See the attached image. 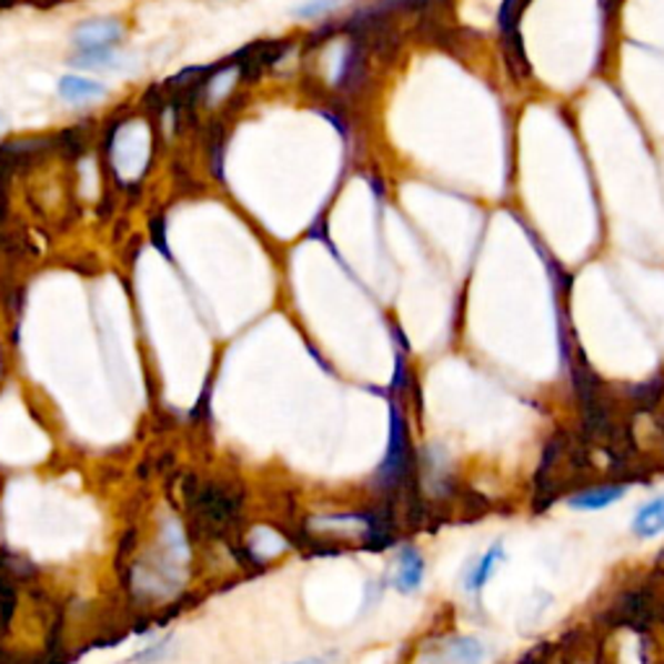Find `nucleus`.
Segmentation results:
<instances>
[{
    "instance_id": "nucleus-4",
    "label": "nucleus",
    "mask_w": 664,
    "mask_h": 664,
    "mask_svg": "<svg viewBox=\"0 0 664 664\" xmlns=\"http://www.w3.org/2000/svg\"><path fill=\"white\" fill-rule=\"evenodd\" d=\"M423 576H426V563H423L421 553L413 551V547H403L398 555V571H395V586L398 592L411 594L423 584Z\"/></svg>"
},
{
    "instance_id": "nucleus-5",
    "label": "nucleus",
    "mask_w": 664,
    "mask_h": 664,
    "mask_svg": "<svg viewBox=\"0 0 664 664\" xmlns=\"http://www.w3.org/2000/svg\"><path fill=\"white\" fill-rule=\"evenodd\" d=\"M633 535L641 540H652L664 532V496L648 501L636 512L631 522Z\"/></svg>"
},
{
    "instance_id": "nucleus-2",
    "label": "nucleus",
    "mask_w": 664,
    "mask_h": 664,
    "mask_svg": "<svg viewBox=\"0 0 664 664\" xmlns=\"http://www.w3.org/2000/svg\"><path fill=\"white\" fill-rule=\"evenodd\" d=\"M76 48L81 52H97V50H110L112 44H118L122 40V27L112 19H102V21H87L76 29L73 34Z\"/></svg>"
},
{
    "instance_id": "nucleus-11",
    "label": "nucleus",
    "mask_w": 664,
    "mask_h": 664,
    "mask_svg": "<svg viewBox=\"0 0 664 664\" xmlns=\"http://www.w3.org/2000/svg\"><path fill=\"white\" fill-rule=\"evenodd\" d=\"M332 656H306L301 662H291V664H330Z\"/></svg>"
},
{
    "instance_id": "nucleus-7",
    "label": "nucleus",
    "mask_w": 664,
    "mask_h": 664,
    "mask_svg": "<svg viewBox=\"0 0 664 664\" xmlns=\"http://www.w3.org/2000/svg\"><path fill=\"white\" fill-rule=\"evenodd\" d=\"M60 97L66 99V102H94V99H102L107 94V89L102 83L91 81V79H81V76H66V79H60Z\"/></svg>"
},
{
    "instance_id": "nucleus-8",
    "label": "nucleus",
    "mask_w": 664,
    "mask_h": 664,
    "mask_svg": "<svg viewBox=\"0 0 664 664\" xmlns=\"http://www.w3.org/2000/svg\"><path fill=\"white\" fill-rule=\"evenodd\" d=\"M499 559H504V551H501V543H496L491 547L489 553L483 555L481 561L475 563V569H470L467 574H465V586H467V592H481L485 584H489V579H491V574H493V563H496Z\"/></svg>"
},
{
    "instance_id": "nucleus-1",
    "label": "nucleus",
    "mask_w": 664,
    "mask_h": 664,
    "mask_svg": "<svg viewBox=\"0 0 664 664\" xmlns=\"http://www.w3.org/2000/svg\"><path fill=\"white\" fill-rule=\"evenodd\" d=\"M408 473V434H405V423L400 419L398 408H392V431H390V446L388 454H384V462L380 467V481L382 483H398L403 481V475Z\"/></svg>"
},
{
    "instance_id": "nucleus-10",
    "label": "nucleus",
    "mask_w": 664,
    "mask_h": 664,
    "mask_svg": "<svg viewBox=\"0 0 664 664\" xmlns=\"http://www.w3.org/2000/svg\"><path fill=\"white\" fill-rule=\"evenodd\" d=\"M169 648V641H159L157 646L145 648V652H141L135 656V662H153V660H161L164 656V652Z\"/></svg>"
},
{
    "instance_id": "nucleus-12",
    "label": "nucleus",
    "mask_w": 664,
    "mask_h": 664,
    "mask_svg": "<svg viewBox=\"0 0 664 664\" xmlns=\"http://www.w3.org/2000/svg\"><path fill=\"white\" fill-rule=\"evenodd\" d=\"M0 125H3V118H0Z\"/></svg>"
},
{
    "instance_id": "nucleus-9",
    "label": "nucleus",
    "mask_w": 664,
    "mask_h": 664,
    "mask_svg": "<svg viewBox=\"0 0 664 664\" xmlns=\"http://www.w3.org/2000/svg\"><path fill=\"white\" fill-rule=\"evenodd\" d=\"M338 3H341V0H309V3L299 6L293 13H296L299 19H316L322 17V13H328L330 9H335Z\"/></svg>"
},
{
    "instance_id": "nucleus-6",
    "label": "nucleus",
    "mask_w": 664,
    "mask_h": 664,
    "mask_svg": "<svg viewBox=\"0 0 664 664\" xmlns=\"http://www.w3.org/2000/svg\"><path fill=\"white\" fill-rule=\"evenodd\" d=\"M625 493H628L625 485H602V489H590L574 499H569V506L576 509V512H597V509H607L610 504H615Z\"/></svg>"
},
{
    "instance_id": "nucleus-3",
    "label": "nucleus",
    "mask_w": 664,
    "mask_h": 664,
    "mask_svg": "<svg viewBox=\"0 0 664 664\" xmlns=\"http://www.w3.org/2000/svg\"><path fill=\"white\" fill-rule=\"evenodd\" d=\"M434 660L439 664H481L485 660V644L475 636H454L439 648Z\"/></svg>"
}]
</instances>
